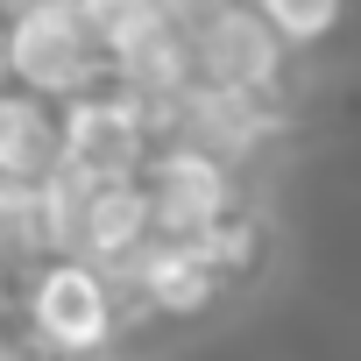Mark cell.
I'll list each match as a JSON object with an SVG mask.
<instances>
[{"label": "cell", "instance_id": "6da1fadb", "mask_svg": "<svg viewBox=\"0 0 361 361\" xmlns=\"http://www.w3.org/2000/svg\"><path fill=\"white\" fill-rule=\"evenodd\" d=\"M15 319L57 361H99V354H121V340H128L121 283L71 255H50L29 269V283L15 290Z\"/></svg>", "mask_w": 361, "mask_h": 361}, {"label": "cell", "instance_id": "7a4b0ae2", "mask_svg": "<svg viewBox=\"0 0 361 361\" xmlns=\"http://www.w3.org/2000/svg\"><path fill=\"white\" fill-rule=\"evenodd\" d=\"M0 29H8V85L36 92L50 106L106 85V57L85 43L71 0H0Z\"/></svg>", "mask_w": 361, "mask_h": 361}, {"label": "cell", "instance_id": "3957f363", "mask_svg": "<svg viewBox=\"0 0 361 361\" xmlns=\"http://www.w3.org/2000/svg\"><path fill=\"white\" fill-rule=\"evenodd\" d=\"M192 71L206 92L227 99H290V50L248 0H220L192 29Z\"/></svg>", "mask_w": 361, "mask_h": 361}, {"label": "cell", "instance_id": "277c9868", "mask_svg": "<svg viewBox=\"0 0 361 361\" xmlns=\"http://www.w3.org/2000/svg\"><path fill=\"white\" fill-rule=\"evenodd\" d=\"M135 192H142L156 241H199L227 213H241V170L220 156H199V149H156L135 177Z\"/></svg>", "mask_w": 361, "mask_h": 361}, {"label": "cell", "instance_id": "5b68a950", "mask_svg": "<svg viewBox=\"0 0 361 361\" xmlns=\"http://www.w3.org/2000/svg\"><path fill=\"white\" fill-rule=\"evenodd\" d=\"M149 156H156V128L128 92L92 85L57 106V163L64 170L92 177V185H135Z\"/></svg>", "mask_w": 361, "mask_h": 361}, {"label": "cell", "instance_id": "8992f818", "mask_svg": "<svg viewBox=\"0 0 361 361\" xmlns=\"http://www.w3.org/2000/svg\"><path fill=\"white\" fill-rule=\"evenodd\" d=\"M57 170V106L36 92H0V185H43Z\"/></svg>", "mask_w": 361, "mask_h": 361}, {"label": "cell", "instance_id": "52a82bcc", "mask_svg": "<svg viewBox=\"0 0 361 361\" xmlns=\"http://www.w3.org/2000/svg\"><path fill=\"white\" fill-rule=\"evenodd\" d=\"M36 262H50L36 192H29V185H0V283H8V290H22Z\"/></svg>", "mask_w": 361, "mask_h": 361}, {"label": "cell", "instance_id": "ba28073f", "mask_svg": "<svg viewBox=\"0 0 361 361\" xmlns=\"http://www.w3.org/2000/svg\"><path fill=\"white\" fill-rule=\"evenodd\" d=\"M71 15H78L85 43L99 57H114V50H128L135 36H149L163 22V0H71Z\"/></svg>", "mask_w": 361, "mask_h": 361}, {"label": "cell", "instance_id": "9c48e42d", "mask_svg": "<svg viewBox=\"0 0 361 361\" xmlns=\"http://www.w3.org/2000/svg\"><path fill=\"white\" fill-rule=\"evenodd\" d=\"M248 8L276 29V43L298 57V50H319L340 22H347V0H248Z\"/></svg>", "mask_w": 361, "mask_h": 361}, {"label": "cell", "instance_id": "30bf717a", "mask_svg": "<svg viewBox=\"0 0 361 361\" xmlns=\"http://www.w3.org/2000/svg\"><path fill=\"white\" fill-rule=\"evenodd\" d=\"M0 92H8V29H0Z\"/></svg>", "mask_w": 361, "mask_h": 361}, {"label": "cell", "instance_id": "8fae6325", "mask_svg": "<svg viewBox=\"0 0 361 361\" xmlns=\"http://www.w3.org/2000/svg\"><path fill=\"white\" fill-rule=\"evenodd\" d=\"M0 319H15V290L8 283H0Z\"/></svg>", "mask_w": 361, "mask_h": 361}]
</instances>
